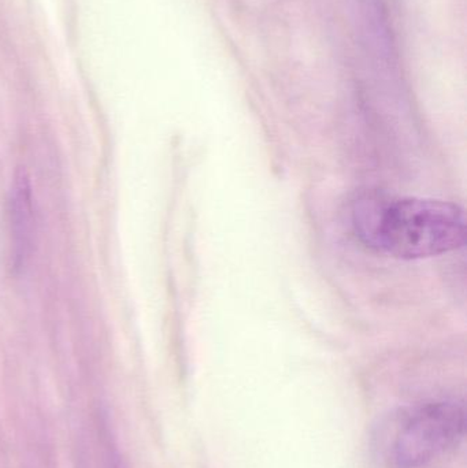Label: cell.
Listing matches in <instances>:
<instances>
[{
    "label": "cell",
    "instance_id": "1",
    "mask_svg": "<svg viewBox=\"0 0 467 468\" xmlns=\"http://www.w3.org/2000/svg\"><path fill=\"white\" fill-rule=\"evenodd\" d=\"M354 225L369 247L405 261L452 252L466 239L462 208L441 200L362 199L354 208Z\"/></svg>",
    "mask_w": 467,
    "mask_h": 468
},
{
    "label": "cell",
    "instance_id": "2",
    "mask_svg": "<svg viewBox=\"0 0 467 468\" xmlns=\"http://www.w3.org/2000/svg\"><path fill=\"white\" fill-rule=\"evenodd\" d=\"M466 415L455 400L425 401L402 415L389 444L394 468H425L446 455L465 434Z\"/></svg>",
    "mask_w": 467,
    "mask_h": 468
},
{
    "label": "cell",
    "instance_id": "3",
    "mask_svg": "<svg viewBox=\"0 0 467 468\" xmlns=\"http://www.w3.org/2000/svg\"><path fill=\"white\" fill-rule=\"evenodd\" d=\"M10 217L14 266L21 267L32 250L33 239L32 188L22 172L16 176L11 188Z\"/></svg>",
    "mask_w": 467,
    "mask_h": 468
},
{
    "label": "cell",
    "instance_id": "4",
    "mask_svg": "<svg viewBox=\"0 0 467 468\" xmlns=\"http://www.w3.org/2000/svg\"><path fill=\"white\" fill-rule=\"evenodd\" d=\"M109 468H126L122 456L118 452L117 448L111 445L109 447Z\"/></svg>",
    "mask_w": 467,
    "mask_h": 468
}]
</instances>
